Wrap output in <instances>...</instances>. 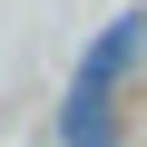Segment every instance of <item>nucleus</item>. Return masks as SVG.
Returning <instances> with one entry per match:
<instances>
[{
    "mask_svg": "<svg viewBox=\"0 0 147 147\" xmlns=\"http://www.w3.org/2000/svg\"><path fill=\"white\" fill-rule=\"evenodd\" d=\"M137 49H147V20L127 10L98 49H88V69L69 79V147H118V88H127V69H137Z\"/></svg>",
    "mask_w": 147,
    "mask_h": 147,
    "instance_id": "obj_1",
    "label": "nucleus"
}]
</instances>
